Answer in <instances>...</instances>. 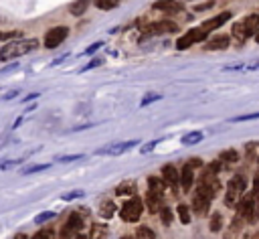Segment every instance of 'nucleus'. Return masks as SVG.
I'll return each instance as SVG.
<instances>
[{
  "instance_id": "f257e3e1",
  "label": "nucleus",
  "mask_w": 259,
  "mask_h": 239,
  "mask_svg": "<svg viewBox=\"0 0 259 239\" xmlns=\"http://www.w3.org/2000/svg\"><path fill=\"white\" fill-rule=\"evenodd\" d=\"M38 47L36 38H20V41H12L8 45H4L0 49V61H10L16 57H22L26 53H32Z\"/></svg>"
},
{
  "instance_id": "f03ea898",
  "label": "nucleus",
  "mask_w": 259,
  "mask_h": 239,
  "mask_svg": "<svg viewBox=\"0 0 259 239\" xmlns=\"http://www.w3.org/2000/svg\"><path fill=\"white\" fill-rule=\"evenodd\" d=\"M247 188V178L245 176H233L227 184V192H225V205L227 207H235L241 198V194Z\"/></svg>"
},
{
  "instance_id": "7ed1b4c3",
  "label": "nucleus",
  "mask_w": 259,
  "mask_h": 239,
  "mask_svg": "<svg viewBox=\"0 0 259 239\" xmlns=\"http://www.w3.org/2000/svg\"><path fill=\"white\" fill-rule=\"evenodd\" d=\"M142 211H144V203H142L138 196L132 194V198H127V201L121 205L119 215H121V219H123L125 223H136V221L142 217Z\"/></svg>"
},
{
  "instance_id": "20e7f679",
  "label": "nucleus",
  "mask_w": 259,
  "mask_h": 239,
  "mask_svg": "<svg viewBox=\"0 0 259 239\" xmlns=\"http://www.w3.org/2000/svg\"><path fill=\"white\" fill-rule=\"evenodd\" d=\"M212 196H214V194H212L204 184H198V188H196V192H194V196H192V209H194V213L206 215L208 209H210Z\"/></svg>"
},
{
  "instance_id": "39448f33",
  "label": "nucleus",
  "mask_w": 259,
  "mask_h": 239,
  "mask_svg": "<svg viewBox=\"0 0 259 239\" xmlns=\"http://www.w3.org/2000/svg\"><path fill=\"white\" fill-rule=\"evenodd\" d=\"M67 36H69V28H67V26H55V28L47 30V34H45V38H42V45H45V49H55V47H59Z\"/></svg>"
},
{
  "instance_id": "423d86ee",
  "label": "nucleus",
  "mask_w": 259,
  "mask_h": 239,
  "mask_svg": "<svg viewBox=\"0 0 259 239\" xmlns=\"http://www.w3.org/2000/svg\"><path fill=\"white\" fill-rule=\"evenodd\" d=\"M206 34H208V32H204L202 28H192V30H188L186 34H182V36L176 41V49H178V51H184V49L192 47L194 43H202V41L206 38Z\"/></svg>"
},
{
  "instance_id": "0eeeda50",
  "label": "nucleus",
  "mask_w": 259,
  "mask_h": 239,
  "mask_svg": "<svg viewBox=\"0 0 259 239\" xmlns=\"http://www.w3.org/2000/svg\"><path fill=\"white\" fill-rule=\"evenodd\" d=\"M237 217H241L245 221H253L255 219V198H253V194H247V196L239 198V203H237Z\"/></svg>"
},
{
  "instance_id": "6e6552de",
  "label": "nucleus",
  "mask_w": 259,
  "mask_h": 239,
  "mask_svg": "<svg viewBox=\"0 0 259 239\" xmlns=\"http://www.w3.org/2000/svg\"><path fill=\"white\" fill-rule=\"evenodd\" d=\"M81 227H83L81 215H79V213H71V215L67 217L65 225H63V229H61L59 237H61V239H71V237H73V233H77Z\"/></svg>"
},
{
  "instance_id": "1a4fd4ad",
  "label": "nucleus",
  "mask_w": 259,
  "mask_h": 239,
  "mask_svg": "<svg viewBox=\"0 0 259 239\" xmlns=\"http://www.w3.org/2000/svg\"><path fill=\"white\" fill-rule=\"evenodd\" d=\"M144 30L148 34H168V32H176L178 30V24L172 22V20H168V18H164V20H156V22L148 24Z\"/></svg>"
},
{
  "instance_id": "9d476101",
  "label": "nucleus",
  "mask_w": 259,
  "mask_h": 239,
  "mask_svg": "<svg viewBox=\"0 0 259 239\" xmlns=\"http://www.w3.org/2000/svg\"><path fill=\"white\" fill-rule=\"evenodd\" d=\"M136 144H140V142H136V140H130V142H115V144H111V146L99 148V150H97V154H107V156H119V154H123V152L132 150V148H134Z\"/></svg>"
},
{
  "instance_id": "9b49d317",
  "label": "nucleus",
  "mask_w": 259,
  "mask_h": 239,
  "mask_svg": "<svg viewBox=\"0 0 259 239\" xmlns=\"http://www.w3.org/2000/svg\"><path fill=\"white\" fill-rule=\"evenodd\" d=\"M162 180L166 182V186L172 188L174 194H178V184H180V180H178V172H176V168H174L172 164H166V166L162 168Z\"/></svg>"
},
{
  "instance_id": "f8f14e48",
  "label": "nucleus",
  "mask_w": 259,
  "mask_h": 239,
  "mask_svg": "<svg viewBox=\"0 0 259 239\" xmlns=\"http://www.w3.org/2000/svg\"><path fill=\"white\" fill-rule=\"evenodd\" d=\"M231 18V12L229 10H225V12H221V14H217V16H212V18H208V20H204L198 28H202L204 32H208V30H214V28H221L227 20Z\"/></svg>"
},
{
  "instance_id": "ddd939ff",
  "label": "nucleus",
  "mask_w": 259,
  "mask_h": 239,
  "mask_svg": "<svg viewBox=\"0 0 259 239\" xmlns=\"http://www.w3.org/2000/svg\"><path fill=\"white\" fill-rule=\"evenodd\" d=\"M154 8H156V10H162V12H166V14H178V12L184 10L182 2H178V0H158V2L154 4Z\"/></svg>"
},
{
  "instance_id": "4468645a",
  "label": "nucleus",
  "mask_w": 259,
  "mask_h": 239,
  "mask_svg": "<svg viewBox=\"0 0 259 239\" xmlns=\"http://www.w3.org/2000/svg\"><path fill=\"white\" fill-rule=\"evenodd\" d=\"M192 170H194V168H190L188 164H184V168H182L180 174H178V180H180V186H182L184 192H188V190L192 188V182H194V174H192Z\"/></svg>"
},
{
  "instance_id": "2eb2a0df",
  "label": "nucleus",
  "mask_w": 259,
  "mask_h": 239,
  "mask_svg": "<svg viewBox=\"0 0 259 239\" xmlns=\"http://www.w3.org/2000/svg\"><path fill=\"white\" fill-rule=\"evenodd\" d=\"M241 22H243V26H245L247 36H253V34L259 30V14H249V16H245Z\"/></svg>"
},
{
  "instance_id": "dca6fc26",
  "label": "nucleus",
  "mask_w": 259,
  "mask_h": 239,
  "mask_svg": "<svg viewBox=\"0 0 259 239\" xmlns=\"http://www.w3.org/2000/svg\"><path fill=\"white\" fill-rule=\"evenodd\" d=\"M162 196H164V194H158V192H152V190L146 194V205H148L150 213H158V211H160V207L164 205V203H162Z\"/></svg>"
},
{
  "instance_id": "f3484780",
  "label": "nucleus",
  "mask_w": 259,
  "mask_h": 239,
  "mask_svg": "<svg viewBox=\"0 0 259 239\" xmlns=\"http://www.w3.org/2000/svg\"><path fill=\"white\" fill-rule=\"evenodd\" d=\"M227 47H229V36H225V34H219V36H214V38H210L206 43V49L208 51H223Z\"/></svg>"
},
{
  "instance_id": "a211bd4d",
  "label": "nucleus",
  "mask_w": 259,
  "mask_h": 239,
  "mask_svg": "<svg viewBox=\"0 0 259 239\" xmlns=\"http://www.w3.org/2000/svg\"><path fill=\"white\" fill-rule=\"evenodd\" d=\"M148 186L152 192H158V194H164V188H166V182L160 178V176H148Z\"/></svg>"
},
{
  "instance_id": "6ab92c4d",
  "label": "nucleus",
  "mask_w": 259,
  "mask_h": 239,
  "mask_svg": "<svg viewBox=\"0 0 259 239\" xmlns=\"http://www.w3.org/2000/svg\"><path fill=\"white\" fill-rule=\"evenodd\" d=\"M136 192H138V188H136V182H132V180H130V182H121V184L115 188V194H117V196H121V194H125V196L130 194V196H132V194H136Z\"/></svg>"
},
{
  "instance_id": "aec40b11",
  "label": "nucleus",
  "mask_w": 259,
  "mask_h": 239,
  "mask_svg": "<svg viewBox=\"0 0 259 239\" xmlns=\"http://www.w3.org/2000/svg\"><path fill=\"white\" fill-rule=\"evenodd\" d=\"M233 38H235L237 43H245V41L249 38V36H247V32H245V26H243V22H241V20L233 24Z\"/></svg>"
},
{
  "instance_id": "412c9836",
  "label": "nucleus",
  "mask_w": 259,
  "mask_h": 239,
  "mask_svg": "<svg viewBox=\"0 0 259 239\" xmlns=\"http://www.w3.org/2000/svg\"><path fill=\"white\" fill-rule=\"evenodd\" d=\"M202 140V132H198V130H194V132H188V134H184L182 136V144L184 146H192V144H198Z\"/></svg>"
},
{
  "instance_id": "4be33fe9",
  "label": "nucleus",
  "mask_w": 259,
  "mask_h": 239,
  "mask_svg": "<svg viewBox=\"0 0 259 239\" xmlns=\"http://www.w3.org/2000/svg\"><path fill=\"white\" fill-rule=\"evenodd\" d=\"M89 2H91V0H75V2L71 4V14H75V16L85 14V10H87Z\"/></svg>"
},
{
  "instance_id": "5701e85b",
  "label": "nucleus",
  "mask_w": 259,
  "mask_h": 239,
  "mask_svg": "<svg viewBox=\"0 0 259 239\" xmlns=\"http://www.w3.org/2000/svg\"><path fill=\"white\" fill-rule=\"evenodd\" d=\"M219 160L221 162H227V164H235V162H239V154L235 150H223L219 154Z\"/></svg>"
},
{
  "instance_id": "b1692460",
  "label": "nucleus",
  "mask_w": 259,
  "mask_h": 239,
  "mask_svg": "<svg viewBox=\"0 0 259 239\" xmlns=\"http://www.w3.org/2000/svg\"><path fill=\"white\" fill-rule=\"evenodd\" d=\"M136 239H156V235H154V231L150 227L140 225L138 231H136Z\"/></svg>"
},
{
  "instance_id": "393cba45",
  "label": "nucleus",
  "mask_w": 259,
  "mask_h": 239,
  "mask_svg": "<svg viewBox=\"0 0 259 239\" xmlns=\"http://www.w3.org/2000/svg\"><path fill=\"white\" fill-rule=\"evenodd\" d=\"M158 213H160V219H162V223H164V225H170V223H172L174 215H172V211H170L168 207H164V205H162Z\"/></svg>"
},
{
  "instance_id": "a878e982",
  "label": "nucleus",
  "mask_w": 259,
  "mask_h": 239,
  "mask_svg": "<svg viewBox=\"0 0 259 239\" xmlns=\"http://www.w3.org/2000/svg\"><path fill=\"white\" fill-rule=\"evenodd\" d=\"M119 4V0H95V6L99 8V10H111V8H115Z\"/></svg>"
},
{
  "instance_id": "bb28decb",
  "label": "nucleus",
  "mask_w": 259,
  "mask_h": 239,
  "mask_svg": "<svg viewBox=\"0 0 259 239\" xmlns=\"http://www.w3.org/2000/svg\"><path fill=\"white\" fill-rule=\"evenodd\" d=\"M113 211H115L113 203H111V201H105V203L101 205V211H99V213H101V217H103V219H109V217L113 215Z\"/></svg>"
},
{
  "instance_id": "cd10ccee",
  "label": "nucleus",
  "mask_w": 259,
  "mask_h": 239,
  "mask_svg": "<svg viewBox=\"0 0 259 239\" xmlns=\"http://www.w3.org/2000/svg\"><path fill=\"white\" fill-rule=\"evenodd\" d=\"M178 217H180V221L184 223V225H188L190 223V211H188V207L186 205H178Z\"/></svg>"
},
{
  "instance_id": "c85d7f7f",
  "label": "nucleus",
  "mask_w": 259,
  "mask_h": 239,
  "mask_svg": "<svg viewBox=\"0 0 259 239\" xmlns=\"http://www.w3.org/2000/svg\"><path fill=\"white\" fill-rule=\"evenodd\" d=\"M55 211H45V213H40V215H36L34 217V223L36 225H42V223H47V221H51V219H55Z\"/></svg>"
},
{
  "instance_id": "c756f323",
  "label": "nucleus",
  "mask_w": 259,
  "mask_h": 239,
  "mask_svg": "<svg viewBox=\"0 0 259 239\" xmlns=\"http://www.w3.org/2000/svg\"><path fill=\"white\" fill-rule=\"evenodd\" d=\"M221 227H223V217H221L219 213H214V215L210 217V231L217 233V231H221Z\"/></svg>"
},
{
  "instance_id": "7c9ffc66",
  "label": "nucleus",
  "mask_w": 259,
  "mask_h": 239,
  "mask_svg": "<svg viewBox=\"0 0 259 239\" xmlns=\"http://www.w3.org/2000/svg\"><path fill=\"white\" fill-rule=\"evenodd\" d=\"M162 95L160 93H146L144 97H142V101H140V107H146V105H150L152 101H158Z\"/></svg>"
},
{
  "instance_id": "2f4dec72",
  "label": "nucleus",
  "mask_w": 259,
  "mask_h": 239,
  "mask_svg": "<svg viewBox=\"0 0 259 239\" xmlns=\"http://www.w3.org/2000/svg\"><path fill=\"white\" fill-rule=\"evenodd\" d=\"M89 239H105V227H101V225H93Z\"/></svg>"
},
{
  "instance_id": "473e14b6",
  "label": "nucleus",
  "mask_w": 259,
  "mask_h": 239,
  "mask_svg": "<svg viewBox=\"0 0 259 239\" xmlns=\"http://www.w3.org/2000/svg\"><path fill=\"white\" fill-rule=\"evenodd\" d=\"M251 120H259V111L257 113H245V115H235L229 122H251Z\"/></svg>"
},
{
  "instance_id": "72a5a7b5",
  "label": "nucleus",
  "mask_w": 259,
  "mask_h": 239,
  "mask_svg": "<svg viewBox=\"0 0 259 239\" xmlns=\"http://www.w3.org/2000/svg\"><path fill=\"white\" fill-rule=\"evenodd\" d=\"M49 164H32L28 168H22V174H32V172H40V170H47Z\"/></svg>"
},
{
  "instance_id": "f704fd0d",
  "label": "nucleus",
  "mask_w": 259,
  "mask_h": 239,
  "mask_svg": "<svg viewBox=\"0 0 259 239\" xmlns=\"http://www.w3.org/2000/svg\"><path fill=\"white\" fill-rule=\"evenodd\" d=\"M30 239H53V229H40Z\"/></svg>"
},
{
  "instance_id": "c9c22d12",
  "label": "nucleus",
  "mask_w": 259,
  "mask_h": 239,
  "mask_svg": "<svg viewBox=\"0 0 259 239\" xmlns=\"http://www.w3.org/2000/svg\"><path fill=\"white\" fill-rule=\"evenodd\" d=\"M83 158V154H73V156H61V158H57V162H73V160H81Z\"/></svg>"
},
{
  "instance_id": "e433bc0d",
  "label": "nucleus",
  "mask_w": 259,
  "mask_h": 239,
  "mask_svg": "<svg viewBox=\"0 0 259 239\" xmlns=\"http://www.w3.org/2000/svg\"><path fill=\"white\" fill-rule=\"evenodd\" d=\"M253 198L259 201V174H255L253 178Z\"/></svg>"
},
{
  "instance_id": "4c0bfd02",
  "label": "nucleus",
  "mask_w": 259,
  "mask_h": 239,
  "mask_svg": "<svg viewBox=\"0 0 259 239\" xmlns=\"http://www.w3.org/2000/svg\"><path fill=\"white\" fill-rule=\"evenodd\" d=\"M101 63H103L101 59H93V61H89V63H87V65L81 69V73H83V71H89V69H93V67H99Z\"/></svg>"
},
{
  "instance_id": "58836bf2",
  "label": "nucleus",
  "mask_w": 259,
  "mask_h": 239,
  "mask_svg": "<svg viewBox=\"0 0 259 239\" xmlns=\"http://www.w3.org/2000/svg\"><path fill=\"white\" fill-rule=\"evenodd\" d=\"M79 196H83V190H73V192H67V194H63V198H65V201H71V198H79Z\"/></svg>"
},
{
  "instance_id": "ea45409f",
  "label": "nucleus",
  "mask_w": 259,
  "mask_h": 239,
  "mask_svg": "<svg viewBox=\"0 0 259 239\" xmlns=\"http://www.w3.org/2000/svg\"><path fill=\"white\" fill-rule=\"evenodd\" d=\"M101 47H103V43H93L89 49H85V55H93V53H95V51H99Z\"/></svg>"
},
{
  "instance_id": "a19ab883",
  "label": "nucleus",
  "mask_w": 259,
  "mask_h": 239,
  "mask_svg": "<svg viewBox=\"0 0 259 239\" xmlns=\"http://www.w3.org/2000/svg\"><path fill=\"white\" fill-rule=\"evenodd\" d=\"M186 164H188L190 168H202V160H200V158H190Z\"/></svg>"
},
{
  "instance_id": "79ce46f5",
  "label": "nucleus",
  "mask_w": 259,
  "mask_h": 239,
  "mask_svg": "<svg viewBox=\"0 0 259 239\" xmlns=\"http://www.w3.org/2000/svg\"><path fill=\"white\" fill-rule=\"evenodd\" d=\"M158 142H160V140H152V142H148V144L142 148V152H144V154H148L150 150H154V148H156V144H158Z\"/></svg>"
},
{
  "instance_id": "37998d69",
  "label": "nucleus",
  "mask_w": 259,
  "mask_h": 239,
  "mask_svg": "<svg viewBox=\"0 0 259 239\" xmlns=\"http://www.w3.org/2000/svg\"><path fill=\"white\" fill-rule=\"evenodd\" d=\"M14 36H18L16 30H12V32H0V41H8V38H14Z\"/></svg>"
},
{
  "instance_id": "c03bdc74",
  "label": "nucleus",
  "mask_w": 259,
  "mask_h": 239,
  "mask_svg": "<svg viewBox=\"0 0 259 239\" xmlns=\"http://www.w3.org/2000/svg\"><path fill=\"white\" fill-rule=\"evenodd\" d=\"M212 4H214V2L210 0V2H204V4H198V6H194V10H196V12H202V10H206V8H210Z\"/></svg>"
},
{
  "instance_id": "a18cd8bd",
  "label": "nucleus",
  "mask_w": 259,
  "mask_h": 239,
  "mask_svg": "<svg viewBox=\"0 0 259 239\" xmlns=\"http://www.w3.org/2000/svg\"><path fill=\"white\" fill-rule=\"evenodd\" d=\"M20 160H10V162H2L0 164V170H4V168H10V166H14V164H18Z\"/></svg>"
},
{
  "instance_id": "49530a36",
  "label": "nucleus",
  "mask_w": 259,
  "mask_h": 239,
  "mask_svg": "<svg viewBox=\"0 0 259 239\" xmlns=\"http://www.w3.org/2000/svg\"><path fill=\"white\" fill-rule=\"evenodd\" d=\"M247 69H249V71H257V69H259V61H257V63H251Z\"/></svg>"
},
{
  "instance_id": "de8ad7c7",
  "label": "nucleus",
  "mask_w": 259,
  "mask_h": 239,
  "mask_svg": "<svg viewBox=\"0 0 259 239\" xmlns=\"http://www.w3.org/2000/svg\"><path fill=\"white\" fill-rule=\"evenodd\" d=\"M36 97H38V93H30V95L24 97V101H30V99H36Z\"/></svg>"
},
{
  "instance_id": "09e8293b",
  "label": "nucleus",
  "mask_w": 259,
  "mask_h": 239,
  "mask_svg": "<svg viewBox=\"0 0 259 239\" xmlns=\"http://www.w3.org/2000/svg\"><path fill=\"white\" fill-rule=\"evenodd\" d=\"M14 239H28L24 233H18V235H14Z\"/></svg>"
},
{
  "instance_id": "8fccbe9b",
  "label": "nucleus",
  "mask_w": 259,
  "mask_h": 239,
  "mask_svg": "<svg viewBox=\"0 0 259 239\" xmlns=\"http://www.w3.org/2000/svg\"><path fill=\"white\" fill-rule=\"evenodd\" d=\"M253 36H255V41H257V43H259V30H257V32H255V34H253Z\"/></svg>"
},
{
  "instance_id": "3c124183",
  "label": "nucleus",
  "mask_w": 259,
  "mask_h": 239,
  "mask_svg": "<svg viewBox=\"0 0 259 239\" xmlns=\"http://www.w3.org/2000/svg\"><path fill=\"white\" fill-rule=\"evenodd\" d=\"M121 239H136V237H130V235H125V237H121Z\"/></svg>"
},
{
  "instance_id": "603ef678",
  "label": "nucleus",
  "mask_w": 259,
  "mask_h": 239,
  "mask_svg": "<svg viewBox=\"0 0 259 239\" xmlns=\"http://www.w3.org/2000/svg\"><path fill=\"white\" fill-rule=\"evenodd\" d=\"M75 239H85V237H83V235H77V237H75Z\"/></svg>"
},
{
  "instance_id": "864d4df0",
  "label": "nucleus",
  "mask_w": 259,
  "mask_h": 239,
  "mask_svg": "<svg viewBox=\"0 0 259 239\" xmlns=\"http://www.w3.org/2000/svg\"><path fill=\"white\" fill-rule=\"evenodd\" d=\"M251 239H259V233H257V235H253V237H251Z\"/></svg>"
},
{
  "instance_id": "5fc2aeb1",
  "label": "nucleus",
  "mask_w": 259,
  "mask_h": 239,
  "mask_svg": "<svg viewBox=\"0 0 259 239\" xmlns=\"http://www.w3.org/2000/svg\"><path fill=\"white\" fill-rule=\"evenodd\" d=\"M178 2H188V0H178Z\"/></svg>"
}]
</instances>
